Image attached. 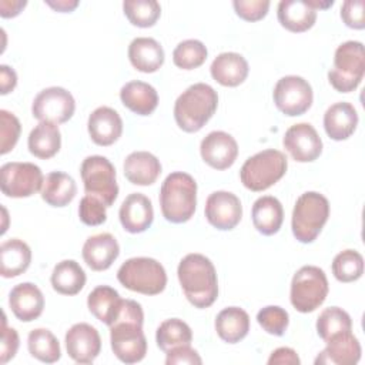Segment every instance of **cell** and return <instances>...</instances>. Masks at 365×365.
I'll use <instances>...</instances> for the list:
<instances>
[{"mask_svg": "<svg viewBox=\"0 0 365 365\" xmlns=\"http://www.w3.org/2000/svg\"><path fill=\"white\" fill-rule=\"evenodd\" d=\"M86 272L74 259L60 261L51 272L53 289L61 295H76L86 285Z\"/></svg>", "mask_w": 365, "mask_h": 365, "instance_id": "35", "label": "cell"}, {"mask_svg": "<svg viewBox=\"0 0 365 365\" xmlns=\"http://www.w3.org/2000/svg\"><path fill=\"white\" fill-rule=\"evenodd\" d=\"M210 71L218 84L224 87H237L247 78L250 67L241 54L227 51L214 58Z\"/></svg>", "mask_w": 365, "mask_h": 365, "instance_id": "24", "label": "cell"}, {"mask_svg": "<svg viewBox=\"0 0 365 365\" xmlns=\"http://www.w3.org/2000/svg\"><path fill=\"white\" fill-rule=\"evenodd\" d=\"M232 7L238 17L245 21H258L264 19L269 9L268 0H235Z\"/></svg>", "mask_w": 365, "mask_h": 365, "instance_id": "45", "label": "cell"}, {"mask_svg": "<svg viewBox=\"0 0 365 365\" xmlns=\"http://www.w3.org/2000/svg\"><path fill=\"white\" fill-rule=\"evenodd\" d=\"M180 285L195 308L211 307L218 297V279L214 264L202 254L185 255L177 269Z\"/></svg>", "mask_w": 365, "mask_h": 365, "instance_id": "2", "label": "cell"}, {"mask_svg": "<svg viewBox=\"0 0 365 365\" xmlns=\"http://www.w3.org/2000/svg\"><path fill=\"white\" fill-rule=\"evenodd\" d=\"M83 259L94 271H106L118 258L120 245L114 235L101 232L91 235L83 245Z\"/></svg>", "mask_w": 365, "mask_h": 365, "instance_id": "21", "label": "cell"}, {"mask_svg": "<svg viewBox=\"0 0 365 365\" xmlns=\"http://www.w3.org/2000/svg\"><path fill=\"white\" fill-rule=\"evenodd\" d=\"M1 192L10 198L31 197L41 190L44 177L33 163H6L0 168Z\"/></svg>", "mask_w": 365, "mask_h": 365, "instance_id": "11", "label": "cell"}, {"mask_svg": "<svg viewBox=\"0 0 365 365\" xmlns=\"http://www.w3.org/2000/svg\"><path fill=\"white\" fill-rule=\"evenodd\" d=\"M155 341L158 348L167 352L181 345H190L192 341V331L190 325L182 319H178V318L165 319L157 328Z\"/></svg>", "mask_w": 365, "mask_h": 365, "instance_id": "38", "label": "cell"}, {"mask_svg": "<svg viewBox=\"0 0 365 365\" xmlns=\"http://www.w3.org/2000/svg\"><path fill=\"white\" fill-rule=\"evenodd\" d=\"M26 4H27L26 0H13V1L1 0L0 1V16L4 19L16 17L26 7Z\"/></svg>", "mask_w": 365, "mask_h": 365, "instance_id": "51", "label": "cell"}, {"mask_svg": "<svg viewBox=\"0 0 365 365\" xmlns=\"http://www.w3.org/2000/svg\"><path fill=\"white\" fill-rule=\"evenodd\" d=\"M123 10L133 26L143 29L154 26L161 14L160 3L155 0H127Z\"/></svg>", "mask_w": 365, "mask_h": 365, "instance_id": "39", "label": "cell"}, {"mask_svg": "<svg viewBox=\"0 0 365 365\" xmlns=\"http://www.w3.org/2000/svg\"><path fill=\"white\" fill-rule=\"evenodd\" d=\"M80 174L84 191L98 198L107 208L114 204L118 195L115 168L111 161L103 155H90L83 160Z\"/></svg>", "mask_w": 365, "mask_h": 365, "instance_id": "10", "label": "cell"}, {"mask_svg": "<svg viewBox=\"0 0 365 365\" xmlns=\"http://www.w3.org/2000/svg\"><path fill=\"white\" fill-rule=\"evenodd\" d=\"M106 205L96 197L86 194L78 205V217L81 222L90 227L100 225L106 222L107 220V212H106Z\"/></svg>", "mask_w": 365, "mask_h": 365, "instance_id": "44", "label": "cell"}, {"mask_svg": "<svg viewBox=\"0 0 365 365\" xmlns=\"http://www.w3.org/2000/svg\"><path fill=\"white\" fill-rule=\"evenodd\" d=\"M66 349L74 362L91 364L101 351L98 331L86 322L74 324L66 332Z\"/></svg>", "mask_w": 365, "mask_h": 365, "instance_id": "16", "label": "cell"}, {"mask_svg": "<svg viewBox=\"0 0 365 365\" xmlns=\"http://www.w3.org/2000/svg\"><path fill=\"white\" fill-rule=\"evenodd\" d=\"M195 205V180L182 171L168 174L160 190V207L163 217L174 224L187 222L194 215Z\"/></svg>", "mask_w": 365, "mask_h": 365, "instance_id": "4", "label": "cell"}, {"mask_svg": "<svg viewBox=\"0 0 365 365\" xmlns=\"http://www.w3.org/2000/svg\"><path fill=\"white\" fill-rule=\"evenodd\" d=\"M277 16L284 29L292 33H302L315 24L317 10L307 0H281Z\"/></svg>", "mask_w": 365, "mask_h": 365, "instance_id": "26", "label": "cell"}, {"mask_svg": "<svg viewBox=\"0 0 365 365\" xmlns=\"http://www.w3.org/2000/svg\"><path fill=\"white\" fill-rule=\"evenodd\" d=\"M288 160L279 150L268 148L250 157L240 170V178L245 188L264 191L279 181L287 173Z\"/></svg>", "mask_w": 365, "mask_h": 365, "instance_id": "6", "label": "cell"}, {"mask_svg": "<svg viewBox=\"0 0 365 365\" xmlns=\"http://www.w3.org/2000/svg\"><path fill=\"white\" fill-rule=\"evenodd\" d=\"M77 194V185L71 175L63 171L48 173L44 178L40 195L51 207L68 205Z\"/></svg>", "mask_w": 365, "mask_h": 365, "instance_id": "32", "label": "cell"}, {"mask_svg": "<svg viewBox=\"0 0 365 365\" xmlns=\"http://www.w3.org/2000/svg\"><path fill=\"white\" fill-rule=\"evenodd\" d=\"M9 307L19 321L37 319L44 309V297L40 288L31 282L17 284L9 295Z\"/></svg>", "mask_w": 365, "mask_h": 365, "instance_id": "19", "label": "cell"}, {"mask_svg": "<svg viewBox=\"0 0 365 365\" xmlns=\"http://www.w3.org/2000/svg\"><path fill=\"white\" fill-rule=\"evenodd\" d=\"M252 224L262 235H274L279 231L284 221L282 204L272 195L259 197L251 211Z\"/></svg>", "mask_w": 365, "mask_h": 365, "instance_id": "29", "label": "cell"}, {"mask_svg": "<svg viewBox=\"0 0 365 365\" xmlns=\"http://www.w3.org/2000/svg\"><path fill=\"white\" fill-rule=\"evenodd\" d=\"M165 364L167 365H181V364H188V365H200L202 364L201 356L195 349H192L190 345H181L177 348H173L165 352Z\"/></svg>", "mask_w": 365, "mask_h": 365, "instance_id": "48", "label": "cell"}, {"mask_svg": "<svg viewBox=\"0 0 365 365\" xmlns=\"http://www.w3.org/2000/svg\"><path fill=\"white\" fill-rule=\"evenodd\" d=\"M123 298L120 294L108 287V285H98L96 287L87 298V307L88 311L101 322L106 325H111L121 308Z\"/></svg>", "mask_w": 365, "mask_h": 365, "instance_id": "34", "label": "cell"}, {"mask_svg": "<svg viewBox=\"0 0 365 365\" xmlns=\"http://www.w3.org/2000/svg\"><path fill=\"white\" fill-rule=\"evenodd\" d=\"M365 74V50L361 41H345L334 54V66L328 71L331 86L339 93L354 91Z\"/></svg>", "mask_w": 365, "mask_h": 365, "instance_id": "8", "label": "cell"}, {"mask_svg": "<svg viewBox=\"0 0 365 365\" xmlns=\"http://www.w3.org/2000/svg\"><path fill=\"white\" fill-rule=\"evenodd\" d=\"M267 362L269 365H284V364L285 365H299L301 359H299L297 351H294L292 348L281 346L271 352Z\"/></svg>", "mask_w": 365, "mask_h": 365, "instance_id": "49", "label": "cell"}, {"mask_svg": "<svg viewBox=\"0 0 365 365\" xmlns=\"http://www.w3.org/2000/svg\"><path fill=\"white\" fill-rule=\"evenodd\" d=\"M282 144L298 163L315 161L322 153V140L309 123L291 125L284 134Z\"/></svg>", "mask_w": 365, "mask_h": 365, "instance_id": "14", "label": "cell"}, {"mask_svg": "<svg viewBox=\"0 0 365 365\" xmlns=\"http://www.w3.org/2000/svg\"><path fill=\"white\" fill-rule=\"evenodd\" d=\"M217 106V91L210 84L195 83L182 91L175 100V123L185 133H197L214 115Z\"/></svg>", "mask_w": 365, "mask_h": 365, "instance_id": "3", "label": "cell"}, {"mask_svg": "<svg viewBox=\"0 0 365 365\" xmlns=\"http://www.w3.org/2000/svg\"><path fill=\"white\" fill-rule=\"evenodd\" d=\"M21 125L19 118L7 111L0 110V154H7L19 141Z\"/></svg>", "mask_w": 365, "mask_h": 365, "instance_id": "43", "label": "cell"}, {"mask_svg": "<svg viewBox=\"0 0 365 365\" xmlns=\"http://www.w3.org/2000/svg\"><path fill=\"white\" fill-rule=\"evenodd\" d=\"M16 84H17V74H16V71L11 67H9V66L1 64L0 66V88H1L0 93L3 96L9 94L10 91L14 90Z\"/></svg>", "mask_w": 365, "mask_h": 365, "instance_id": "50", "label": "cell"}, {"mask_svg": "<svg viewBox=\"0 0 365 365\" xmlns=\"http://www.w3.org/2000/svg\"><path fill=\"white\" fill-rule=\"evenodd\" d=\"M87 128L93 143L107 147L114 144L121 137L123 120L114 108L103 106L90 114Z\"/></svg>", "mask_w": 365, "mask_h": 365, "instance_id": "20", "label": "cell"}, {"mask_svg": "<svg viewBox=\"0 0 365 365\" xmlns=\"http://www.w3.org/2000/svg\"><path fill=\"white\" fill-rule=\"evenodd\" d=\"M120 98L130 111L138 115H148L158 106V94L155 88L140 80L125 83L120 90Z\"/></svg>", "mask_w": 365, "mask_h": 365, "instance_id": "28", "label": "cell"}, {"mask_svg": "<svg viewBox=\"0 0 365 365\" xmlns=\"http://www.w3.org/2000/svg\"><path fill=\"white\" fill-rule=\"evenodd\" d=\"M332 274L339 282H354L364 274V258L355 250H344L332 261Z\"/></svg>", "mask_w": 365, "mask_h": 365, "instance_id": "40", "label": "cell"}, {"mask_svg": "<svg viewBox=\"0 0 365 365\" xmlns=\"http://www.w3.org/2000/svg\"><path fill=\"white\" fill-rule=\"evenodd\" d=\"M274 103L277 108L289 117L301 115L309 110L314 100L311 84L299 76H285L274 87Z\"/></svg>", "mask_w": 365, "mask_h": 365, "instance_id": "12", "label": "cell"}, {"mask_svg": "<svg viewBox=\"0 0 365 365\" xmlns=\"http://www.w3.org/2000/svg\"><path fill=\"white\" fill-rule=\"evenodd\" d=\"M76 110V101L70 91L63 87H47L33 100L31 114L38 121L63 124L68 121Z\"/></svg>", "mask_w": 365, "mask_h": 365, "instance_id": "13", "label": "cell"}, {"mask_svg": "<svg viewBox=\"0 0 365 365\" xmlns=\"http://www.w3.org/2000/svg\"><path fill=\"white\" fill-rule=\"evenodd\" d=\"M128 60L141 73H154L164 64V50L151 37H137L128 46Z\"/></svg>", "mask_w": 365, "mask_h": 365, "instance_id": "27", "label": "cell"}, {"mask_svg": "<svg viewBox=\"0 0 365 365\" xmlns=\"http://www.w3.org/2000/svg\"><path fill=\"white\" fill-rule=\"evenodd\" d=\"M143 322L141 305L134 299H123L120 312L110 325V344L114 355L124 364L140 362L147 354Z\"/></svg>", "mask_w": 365, "mask_h": 365, "instance_id": "1", "label": "cell"}, {"mask_svg": "<svg viewBox=\"0 0 365 365\" xmlns=\"http://www.w3.org/2000/svg\"><path fill=\"white\" fill-rule=\"evenodd\" d=\"M117 279L127 289L144 295H157L167 285L164 267L148 257H134L123 262L117 271Z\"/></svg>", "mask_w": 365, "mask_h": 365, "instance_id": "7", "label": "cell"}, {"mask_svg": "<svg viewBox=\"0 0 365 365\" xmlns=\"http://www.w3.org/2000/svg\"><path fill=\"white\" fill-rule=\"evenodd\" d=\"M29 151L41 160L54 157L61 147V134L58 125L50 121H40L29 134Z\"/></svg>", "mask_w": 365, "mask_h": 365, "instance_id": "33", "label": "cell"}, {"mask_svg": "<svg viewBox=\"0 0 365 365\" xmlns=\"http://www.w3.org/2000/svg\"><path fill=\"white\" fill-rule=\"evenodd\" d=\"M328 217L329 202L327 197L317 191L301 194L292 210L291 228L294 237L302 244L312 242L322 231Z\"/></svg>", "mask_w": 365, "mask_h": 365, "instance_id": "5", "label": "cell"}, {"mask_svg": "<svg viewBox=\"0 0 365 365\" xmlns=\"http://www.w3.org/2000/svg\"><path fill=\"white\" fill-rule=\"evenodd\" d=\"M202 160L215 170L230 168L238 155V144L235 138L225 131H211L200 145Z\"/></svg>", "mask_w": 365, "mask_h": 365, "instance_id": "17", "label": "cell"}, {"mask_svg": "<svg viewBox=\"0 0 365 365\" xmlns=\"http://www.w3.org/2000/svg\"><path fill=\"white\" fill-rule=\"evenodd\" d=\"M31 262L30 247L19 238L7 240L0 247V274L4 278H14L26 272Z\"/></svg>", "mask_w": 365, "mask_h": 365, "instance_id": "30", "label": "cell"}, {"mask_svg": "<svg viewBox=\"0 0 365 365\" xmlns=\"http://www.w3.org/2000/svg\"><path fill=\"white\" fill-rule=\"evenodd\" d=\"M317 332L324 342H328L338 335L352 332V319L339 307L325 308L317 319Z\"/></svg>", "mask_w": 365, "mask_h": 365, "instance_id": "37", "label": "cell"}, {"mask_svg": "<svg viewBox=\"0 0 365 365\" xmlns=\"http://www.w3.org/2000/svg\"><path fill=\"white\" fill-rule=\"evenodd\" d=\"M214 325L218 336L224 342L237 344L250 331V315L240 307H228L218 312Z\"/></svg>", "mask_w": 365, "mask_h": 365, "instance_id": "31", "label": "cell"}, {"mask_svg": "<svg viewBox=\"0 0 365 365\" xmlns=\"http://www.w3.org/2000/svg\"><path fill=\"white\" fill-rule=\"evenodd\" d=\"M358 125V113L351 103L339 101L327 108L324 128L329 138L342 141L349 138Z\"/></svg>", "mask_w": 365, "mask_h": 365, "instance_id": "23", "label": "cell"}, {"mask_svg": "<svg viewBox=\"0 0 365 365\" xmlns=\"http://www.w3.org/2000/svg\"><path fill=\"white\" fill-rule=\"evenodd\" d=\"M118 218L123 228L131 234L145 231L154 220V210L150 198L141 192H131L123 201Z\"/></svg>", "mask_w": 365, "mask_h": 365, "instance_id": "18", "label": "cell"}, {"mask_svg": "<svg viewBox=\"0 0 365 365\" xmlns=\"http://www.w3.org/2000/svg\"><path fill=\"white\" fill-rule=\"evenodd\" d=\"M46 4L50 6L56 11L70 13V11H73L78 6V1L77 0H57V1L46 0Z\"/></svg>", "mask_w": 365, "mask_h": 365, "instance_id": "52", "label": "cell"}, {"mask_svg": "<svg viewBox=\"0 0 365 365\" xmlns=\"http://www.w3.org/2000/svg\"><path fill=\"white\" fill-rule=\"evenodd\" d=\"M124 175L135 185H151L161 174L160 160L148 151H134L124 160Z\"/></svg>", "mask_w": 365, "mask_h": 365, "instance_id": "25", "label": "cell"}, {"mask_svg": "<svg viewBox=\"0 0 365 365\" xmlns=\"http://www.w3.org/2000/svg\"><path fill=\"white\" fill-rule=\"evenodd\" d=\"M207 221L221 231L232 230L242 217V205L240 198L230 191H214L205 201Z\"/></svg>", "mask_w": 365, "mask_h": 365, "instance_id": "15", "label": "cell"}, {"mask_svg": "<svg viewBox=\"0 0 365 365\" xmlns=\"http://www.w3.org/2000/svg\"><path fill=\"white\" fill-rule=\"evenodd\" d=\"M342 21L355 30L365 27V1L364 0H346L341 7Z\"/></svg>", "mask_w": 365, "mask_h": 365, "instance_id": "46", "label": "cell"}, {"mask_svg": "<svg viewBox=\"0 0 365 365\" xmlns=\"http://www.w3.org/2000/svg\"><path fill=\"white\" fill-rule=\"evenodd\" d=\"M207 47L202 41L188 38L177 44L173 51V61L178 68L194 70L207 60Z\"/></svg>", "mask_w": 365, "mask_h": 365, "instance_id": "41", "label": "cell"}, {"mask_svg": "<svg viewBox=\"0 0 365 365\" xmlns=\"http://www.w3.org/2000/svg\"><path fill=\"white\" fill-rule=\"evenodd\" d=\"M309 3V6L318 11V9H328L334 4V0H328V1H318V0H307Z\"/></svg>", "mask_w": 365, "mask_h": 365, "instance_id": "53", "label": "cell"}, {"mask_svg": "<svg viewBox=\"0 0 365 365\" xmlns=\"http://www.w3.org/2000/svg\"><path fill=\"white\" fill-rule=\"evenodd\" d=\"M257 321L265 332L275 336H281L285 334L288 328L289 315L284 308L278 305H268L258 311Z\"/></svg>", "mask_w": 365, "mask_h": 365, "instance_id": "42", "label": "cell"}, {"mask_svg": "<svg viewBox=\"0 0 365 365\" xmlns=\"http://www.w3.org/2000/svg\"><path fill=\"white\" fill-rule=\"evenodd\" d=\"M328 291L325 272L319 267L304 265L292 277L289 299L298 312L308 314L322 305Z\"/></svg>", "mask_w": 365, "mask_h": 365, "instance_id": "9", "label": "cell"}, {"mask_svg": "<svg viewBox=\"0 0 365 365\" xmlns=\"http://www.w3.org/2000/svg\"><path fill=\"white\" fill-rule=\"evenodd\" d=\"M27 348L31 356L46 364L57 362L61 356L58 339L46 328H36L30 331L27 336Z\"/></svg>", "mask_w": 365, "mask_h": 365, "instance_id": "36", "label": "cell"}, {"mask_svg": "<svg viewBox=\"0 0 365 365\" xmlns=\"http://www.w3.org/2000/svg\"><path fill=\"white\" fill-rule=\"evenodd\" d=\"M325 344L327 346L315 358L317 365H355L361 359V344L352 332L338 335Z\"/></svg>", "mask_w": 365, "mask_h": 365, "instance_id": "22", "label": "cell"}, {"mask_svg": "<svg viewBox=\"0 0 365 365\" xmlns=\"http://www.w3.org/2000/svg\"><path fill=\"white\" fill-rule=\"evenodd\" d=\"M19 334L14 328H9L6 324V315L3 318L1 344H0V362L6 364L14 358L19 349Z\"/></svg>", "mask_w": 365, "mask_h": 365, "instance_id": "47", "label": "cell"}]
</instances>
